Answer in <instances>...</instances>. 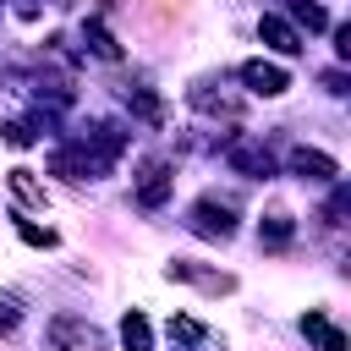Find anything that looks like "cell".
I'll return each mask as SVG.
<instances>
[{"mask_svg":"<svg viewBox=\"0 0 351 351\" xmlns=\"http://www.w3.org/2000/svg\"><path fill=\"white\" fill-rule=\"evenodd\" d=\"M49 346H55V351H110L104 335H99L88 318H71V313L49 324Z\"/></svg>","mask_w":351,"mask_h":351,"instance_id":"1","label":"cell"},{"mask_svg":"<svg viewBox=\"0 0 351 351\" xmlns=\"http://www.w3.org/2000/svg\"><path fill=\"white\" fill-rule=\"evenodd\" d=\"M236 208L230 203H219V197H197L192 203V214H186V225L197 230V236H214V241H225L230 230H236V219H230Z\"/></svg>","mask_w":351,"mask_h":351,"instance_id":"2","label":"cell"},{"mask_svg":"<svg viewBox=\"0 0 351 351\" xmlns=\"http://www.w3.org/2000/svg\"><path fill=\"white\" fill-rule=\"evenodd\" d=\"M241 82H247L252 93H263V99H280V93L291 88L285 66H274V60H247V66H241Z\"/></svg>","mask_w":351,"mask_h":351,"instance_id":"3","label":"cell"},{"mask_svg":"<svg viewBox=\"0 0 351 351\" xmlns=\"http://www.w3.org/2000/svg\"><path fill=\"white\" fill-rule=\"evenodd\" d=\"M225 159H230L241 176H274L269 148H258V143H247V137H241V143H230V148H225Z\"/></svg>","mask_w":351,"mask_h":351,"instance_id":"4","label":"cell"},{"mask_svg":"<svg viewBox=\"0 0 351 351\" xmlns=\"http://www.w3.org/2000/svg\"><path fill=\"white\" fill-rule=\"evenodd\" d=\"M291 170L307 176V181H335V176H340V165H335L329 154H318V148H296V154H291Z\"/></svg>","mask_w":351,"mask_h":351,"instance_id":"5","label":"cell"},{"mask_svg":"<svg viewBox=\"0 0 351 351\" xmlns=\"http://www.w3.org/2000/svg\"><path fill=\"white\" fill-rule=\"evenodd\" d=\"M165 197H170V165L154 159V165L143 170V181H137V203H143V208H159Z\"/></svg>","mask_w":351,"mask_h":351,"instance_id":"6","label":"cell"},{"mask_svg":"<svg viewBox=\"0 0 351 351\" xmlns=\"http://www.w3.org/2000/svg\"><path fill=\"white\" fill-rule=\"evenodd\" d=\"M302 335H307L318 351H346V335H340V329H335V324H329L318 307H307V318H302Z\"/></svg>","mask_w":351,"mask_h":351,"instance_id":"7","label":"cell"},{"mask_svg":"<svg viewBox=\"0 0 351 351\" xmlns=\"http://www.w3.org/2000/svg\"><path fill=\"white\" fill-rule=\"evenodd\" d=\"M258 33H263V44H274L280 55H296V49H302V33H296L285 16H263V22H258Z\"/></svg>","mask_w":351,"mask_h":351,"instance_id":"8","label":"cell"},{"mask_svg":"<svg viewBox=\"0 0 351 351\" xmlns=\"http://www.w3.org/2000/svg\"><path fill=\"white\" fill-rule=\"evenodd\" d=\"M11 192H16V203H22V208H44V186H38V181H33V170H22V165L11 170Z\"/></svg>","mask_w":351,"mask_h":351,"instance_id":"9","label":"cell"},{"mask_svg":"<svg viewBox=\"0 0 351 351\" xmlns=\"http://www.w3.org/2000/svg\"><path fill=\"white\" fill-rule=\"evenodd\" d=\"M148 340H154L148 318H143V313H126V318H121V346H126V351H148Z\"/></svg>","mask_w":351,"mask_h":351,"instance_id":"10","label":"cell"},{"mask_svg":"<svg viewBox=\"0 0 351 351\" xmlns=\"http://www.w3.org/2000/svg\"><path fill=\"white\" fill-rule=\"evenodd\" d=\"M258 241H263V247H285V241H291V214H269V219L258 225Z\"/></svg>","mask_w":351,"mask_h":351,"instance_id":"11","label":"cell"},{"mask_svg":"<svg viewBox=\"0 0 351 351\" xmlns=\"http://www.w3.org/2000/svg\"><path fill=\"white\" fill-rule=\"evenodd\" d=\"M170 340H181V346H203V340H208V329H203L197 318L176 313V318H170Z\"/></svg>","mask_w":351,"mask_h":351,"instance_id":"12","label":"cell"},{"mask_svg":"<svg viewBox=\"0 0 351 351\" xmlns=\"http://www.w3.org/2000/svg\"><path fill=\"white\" fill-rule=\"evenodd\" d=\"M88 44H93V55H104V60H121V44L99 27V22H88Z\"/></svg>","mask_w":351,"mask_h":351,"instance_id":"13","label":"cell"},{"mask_svg":"<svg viewBox=\"0 0 351 351\" xmlns=\"http://www.w3.org/2000/svg\"><path fill=\"white\" fill-rule=\"evenodd\" d=\"M291 11H296V22H307L313 33H318V27H329V16H324V5H313V0H296Z\"/></svg>","mask_w":351,"mask_h":351,"instance_id":"14","label":"cell"},{"mask_svg":"<svg viewBox=\"0 0 351 351\" xmlns=\"http://www.w3.org/2000/svg\"><path fill=\"white\" fill-rule=\"evenodd\" d=\"M16 230H22V241H27V247H55V230H49V225H33V219H22Z\"/></svg>","mask_w":351,"mask_h":351,"instance_id":"15","label":"cell"},{"mask_svg":"<svg viewBox=\"0 0 351 351\" xmlns=\"http://www.w3.org/2000/svg\"><path fill=\"white\" fill-rule=\"evenodd\" d=\"M33 137H38V132H33L27 121H11V126H5V143H11V148H27Z\"/></svg>","mask_w":351,"mask_h":351,"instance_id":"16","label":"cell"},{"mask_svg":"<svg viewBox=\"0 0 351 351\" xmlns=\"http://www.w3.org/2000/svg\"><path fill=\"white\" fill-rule=\"evenodd\" d=\"M16 318H22L16 296H0V335H11V329H16Z\"/></svg>","mask_w":351,"mask_h":351,"instance_id":"17","label":"cell"}]
</instances>
